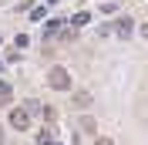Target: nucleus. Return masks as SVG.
Wrapping results in <instances>:
<instances>
[{
  "mask_svg": "<svg viewBox=\"0 0 148 145\" xmlns=\"http://www.w3.org/2000/svg\"><path fill=\"white\" fill-rule=\"evenodd\" d=\"M47 84L54 91H67L71 88V74H67L64 68H51V71H47Z\"/></svg>",
  "mask_w": 148,
  "mask_h": 145,
  "instance_id": "1",
  "label": "nucleus"
},
{
  "mask_svg": "<svg viewBox=\"0 0 148 145\" xmlns=\"http://www.w3.org/2000/svg\"><path fill=\"white\" fill-rule=\"evenodd\" d=\"M141 34H145V41H148V24H145V27H141Z\"/></svg>",
  "mask_w": 148,
  "mask_h": 145,
  "instance_id": "10",
  "label": "nucleus"
},
{
  "mask_svg": "<svg viewBox=\"0 0 148 145\" xmlns=\"http://www.w3.org/2000/svg\"><path fill=\"white\" fill-rule=\"evenodd\" d=\"M37 142L40 145H54V132H51V128H40V132H37Z\"/></svg>",
  "mask_w": 148,
  "mask_h": 145,
  "instance_id": "4",
  "label": "nucleus"
},
{
  "mask_svg": "<svg viewBox=\"0 0 148 145\" xmlns=\"http://www.w3.org/2000/svg\"><path fill=\"white\" fill-rule=\"evenodd\" d=\"M74 105H77V108H88V105H91V95H88V91H77V95H74Z\"/></svg>",
  "mask_w": 148,
  "mask_h": 145,
  "instance_id": "5",
  "label": "nucleus"
},
{
  "mask_svg": "<svg viewBox=\"0 0 148 145\" xmlns=\"http://www.w3.org/2000/svg\"><path fill=\"white\" fill-rule=\"evenodd\" d=\"M10 125L17 128V132L30 128V111H27V108H14V111H10Z\"/></svg>",
  "mask_w": 148,
  "mask_h": 145,
  "instance_id": "2",
  "label": "nucleus"
},
{
  "mask_svg": "<svg viewBox=\"0 0 148 145\" xmlns=\"http://www.w3.org/2000/svg\"><path fill=\"white\" fill-rule=\"evenodd\" d=\"M0 68H3V64H0Z\"/></svg>",
  "mask_w": 148,
  "mask_h": 145,
  "instance_id": "12",
  "label": "nucleus"
},
{
  "mask_svg": "<svg viewBox=\"0 0 148 145\" xmlns=\"http://www.w3.org/2000/svg\"><path fill=\"white\" fill-rule=\"evenodd\" d=\"M81 128L84 132H94V118H81Z\"/></svg>",
  "mask_w": 148,
  "mask_h": 145,
  "instance_id": "8",
  "label": "nucleus"
},
{
  "mask_svg": "<svg viewBox=\"0 0 148 145\" xmlns=\"http://www.w3.org/2000/svg\"><path fill=\"white\" fill-rule=\"evenodd\" d=\"M71 24H74V27H84V24H91V14H84V10H81V14H74V17H71Z\"/></svg>",
  "mask_w": 148,
  "mask_h": 145,
  "instance_id": "6",
  "label": "nucleus"
},
{
  "mask_svg": "<svg viewBox=\"0 0 148 145\" xmlns=\"http://www.w3.org/2000/svg\"><path fill=\"white\" fill-rule=\"evenodd\" d=\"M0 142H3V128H0Z\"/></svg>",
  "mask_w": 148,
  "mask_h": 145,
  "instance_id": "11",
  "label": "nucleus"
},
{
  "mask_svg": "<svg viewBox=\"0 0 148 145\" xmlns=\"http://www.w3.org/2000/svg\"><path fill=\"white\" fill-rule=\"evenodd\" d=\"M10 98H14V88H10L7 81H0V108H7Z\"/></svg>",
  "mask_w": 148,
  "mask_h": 145,
  "instance_id": "3",
  "label": "nucleus"
},
{
  "mask_svg": "<svg viewBox=\"0 0 148 145\" xmlns=\"http://www.w3.org/2000/svg\"><path fill=\"white\" fill-rule=\"evenodd\" d=\"M118 34H121V37H128V34H131V20H128V17H121V20H118Z\"/></svg>",
  "mask_w": 148,
  "mask_h": 145,
  "instance_id": "7",
  "label": "nucleus"
},
{
  "mask_svg": "<svg viewBox=\"0 0 148 145\" xmlns=\"http://www.w3.org/2000/svg\"><path fill=\"white\" fill-rule=\"evenodd\" d=\"M94 145H114V142H111V138H98Z\"/></svg>",
  "mask_w": 148,
  "mask_h": 145,
  "instance_id": "9",
  "label": "nucleus"
}]
</instances>
